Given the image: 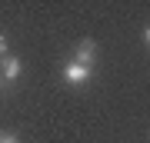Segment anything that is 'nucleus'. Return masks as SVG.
<instances>
[{
  "label": "nucleus",
  "instance_id": "nucleus-6",
  "mask_svg": "<svg viewBox=\"0 0 150 143\" xmlns=\"http://www.w3.org/2000/svg\"><path fill=\"white\" fill-rule=\"evenodd\" d=\"M144 40H147V47H150V27H147V30H144Z\"/></svg>",
  "mask_w": 150,
  "mask_h": 143
},
{
  "label": "nucleus",
  "instance_id": "nucleus-2",
  "mask_svg": "<svg viewBox=\"0 0 150 143\" xmlns=\"http://www.w3.org/2000/svg\"><path fill=\"white\" fill-rule=\"evenodd\" d=\"M93 57H97V43H93V40H80V43H77L74 63H83V67H90V63H93Z\"/></svg>",
  "mask_w": 150,
  "mask_h": 143
},
{
  "label": "nucleus",
  "instance_id": "nucleus-5",
  "mask_svg": "<svg viewBox=\"0 0 150 143\" xmlns=\"http://www.w3.org/2000/svg\"><path fill=\"white\" fill-rule=\"evenodd\" d=\"M4 50H7V37L0 33V53H4Z\"/></svg>",
  "mask_w": 150,
  "mask_h": 143
},
{
  "label": "nucleus",
  "instance_id": "nucleus-3",
  "mask_svg": "<svg viewBox=\"0 0 150 143\" xmlns=\"http://www.w3.org/2000/svg\"><path fill=\"white\" fill-rule=\"evenodd\" d=\"M20 70H23V63L17 57H7L4 60V80H7V83H13V80L20 77Z\"/></svg>",
  "mask_w": 150,
  "mask_h": 143
},
{
  "label": "nucleus",
  "instance_id": "nucleus-4",
  "mask_svg": "<svg viewBox=\"0 0 150 143\" xmlns=\"http://www.w3.org/2000/svg\"><path fill=\"white\" fill-rule=\"evenodd\" d=\"M0 143H20V140H17L13 133H0Z\"/></svg>",
  "mask_w": 150,
  "mask_h": 143
},
{
  "label": "nucleus",
  "instance_id": "nucleus-1",
  "mask_svg": "<svg viewBox=\"0 0 150 143\" xmlns=\"http://www.w3.org/2000/svg\"><path fill=\"white\" fill-rule=\"evenodd\" d=\"M64 80L70 87H83L87 80H90V67H83V63H74V60H70V63L64 67Z\"/></svg>",
  "mask_w": 150,
  "mask_h": 143
}]
</instances>
